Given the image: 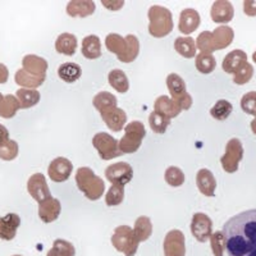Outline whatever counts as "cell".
Instances as JSON below:
<instances>
[{
  "mask_svg": "<svg viewBox=\"0 0 256 256\" xmlns=\"http://www.w3.org/2000/svg\"><path fill=\"white\" fill-rule=\"evenodd\" d=\"M222 232L226 237L228 256H256V209L230 218Z\"/></svg>",
  "mask_w": 256,
  "mask_h": 256,
  "instance_id": "1",
  "label": "cell"
},
{
  "mask_svg": "<svg viewBox=\"0 0 256 256\" xmlns=\"http://www.w3.org/2000/svg\"><path fill=\"white\" fill-rule=\"evenodd\" d=\"M76 184L80 191L84 194L88 200H99L105 192L104 180L96 176L92 169L88 166H81L76 172Z\"/></svg>",
  "mask_w": 256,
  "mask_h": 256,
  "instance_id": "2",
  "label": "cell"
},
{
  "mask_svg": "<svg viewBox=\"0 0 256 256\" xmlns=\"http://www.w3.org/2000/svg\"><path fill=\"white\" fill-rule=\"evenodd\" d=\"M148 34L152 38H166L173 31V16L168 8L162 6H152L148 8Z\"/></svg>",
  "mask_w": 256,
  "mask_h": 256,
  "instance_id": "3",
  "label": "cell"
},
{
  "mask_svg": "<svg viewBox=\"0 0 256 256\" xmlns=\"http://www.w3.org/2000/svg\"><path fill=\"white\" fill-rule=\"evenodd\" d=\"M112 244L116 251L124 254L126 256H134L140 241L134 234V230L130 226H120L114 230L112 236Z\"/></svg>",
  "mask_w": 256,
  "mask_h": 256,
  "instance_id": "4",
  "label": "cell"
},
{
  "mask_svg": "<svg viewBox=\"0 0 256 256\" xmlns=\"http://www.w3.org/2000/svg\"><path fill=\"white\" fill-rule=\"evenodd\" d=\"M146 136L145 126L140 120L130 122L124 128V136L120 140V148L123 154H134L140 148Z\"/></svg>",
  "mask_w": 256,
  "mask_h": 256,
  "instance_id": "5",
  "label": "cell"
},
{
  "mask_svg": "<svg viewBox=\"0 0 256 256\" xmlns=\"http://www.w3.org/2000/svg\"><path fill=\"white\" fill-rule=\"evenodd\" d=\"M92 145L102 160H110L123 154L120 148V141L105 132H99L92 137Z\"/></svg>",
  "mask_w": 256,
  "mask_h": 256,
  "instance_id": "6",
  "label": "cell"
},
{
  "mask_svg": "<svg viewBox=\"0 0 256 256\" xmlns=\"http://www.w3.org/2000/svg\"><path fill=\"white\" fill-rule=\"evenodd\" d=\"M244 159V146L238 138H230L226 145V152L220 158L222 168L224 172L234 173L238 170L240 163Z\"/></svg>",
  "mask_w": 256,
  "mask_h": 256,
  "instance_id": "7",
  "label": "cell"
},
{
  "mask_svg": "<svg viewBox=\"0 0 256 256\" xmlns=\"http://www.w3.org/2000/svg\"><path fill=\"white\" fill-rule=\"evenodd\" d=\"M105 178L112 184L124 186V184H130L134 178V169L128 163L118 162V163L112 164L105 169Z\"/></svg>",
  "mask_w": 256,
  "mask_h": 256,
  "instance_id": "8",
  "label": "cell"
},
{
  "mask_svg": "<svg viewBox=\"0 0 256 256\" xmlns=\"http://www.w3.org/2000/svg\"><path fill=\"white\" fill-rule=\"evenodd\" d=\"M164 256L186 255V238L180 230H172L166 233L163 244Z\"/></svg>",
  "mask_w": 256,
  "mask_h": 256,
  "instance_id": "9",
  "label": "cell"
},
{
  "mask_svg": "<svg viewBox=\"0 0 256 256\" xmlns=\"http://www.w3.org/2000/svg\"><path fill=\"white\" fill-rule=\"evenodd\" d=\"M192 236L198 242H206L212 234V220L204 212H196L191 222Z\"/></svg>",
  "mask_w": 256,
  "mask_h": 256,
  "instance_id": "10",
  "label": "cell"
},
{
  "mask_svg": "<svg viewBox=\"0 0 256 256\" xmlns=\"http://www.w3.org/2000/svg\"><path fill=\"white\" fill-rule=\"evenodd\" d=\"M27 191L34 200L40 204L46 198H52L50 188L46 184V178L42 173H35L27 180Z\"/></svg>",
  "mask_w": 256,
  "mask_h": 256,
  "instance_id": "11",
  "label": "cell"
},
{
  "mask_svg": "<svg viewBox=\"0 0 256 256\" xmlns=\"http://www.w3.org/2000/svg\"><path fill=\"white\" fill-rule=\"evenodd\" d=\"M72 172V162L63 156H58L54 160H52V163L49 164V168H48V174H49L50 180L52 182H56V184L66 182L70 177Z\"/></svg>",
  "mask_w": 256,
  "mask_h": 256,
  "instance_id": "12",
  "label": "cell"
},
{
  "mask_svg": "<svg viewBox=\"0 0 256 256\" xmlns=\"http://www.w3.org/2000/svg\"><path fill=\"white\" fill-rule=\"evenodd\" d=\"M210 16H212V22H216V24H228L234 17V8H233L230 2H227V0H216V2L212 3Z\"/></svg>",
  "mask_w": 256,
  "mask_h": 256,
  "instance_id": "13",
  "label": "cell"
},
{
  "mask_svg": "<svg viewBox=\"0 0 256 256\" xmlns=\"http://www.w3.org/2000/svg\"><path fill=\"white\" fill-rule=\"evenodd\" d=\"M201 18L196 9L186 8L184 9L180 14V22H178V30L184 35H190L195 32L198 27L200 26Z\"/></svg>",
  "mask_w": 256,
  "mask_h": 256,
  "instance_id": "14",
  "label": "cell"
},
{
  "mask_svg": "<svg viewBox=\"0 0 256 256\" xmlns=\"http://www.w3.org/2000/svg\"><path fill=\"white\" fill-rule=\"evenodd\" d=\"M20 226V218L16 212H9L6 216H0V240L12 241L17 234Z\"/></svg>",
  "mask_w": 256,
  "mask_h": 256,
  "instance_id": "15",
  "label": "cell"
},
{
  "mask_svg": "<svg viewBox=\"0 0 256 256\" xmlns=\"http://www.w3.org/2000/svg\"><path fill=\"white\" fill-rule=\"evenodd\" d=\"M62 212L60 201L56 198H49L38 204V216L44 223H52L58 219Z\"/></svg>",
  "mask_w": 256,
  "mask_h": 256,
  "instance_id": "16",
  "label": "cell"
},
{
  "mask_svg": "<svg viewBox=\"0 0 256 256\" xmlns=\"http://www.w3.org/2000/svg\"><path fill=\"white\" fill-rule=\"evenodd\" d=\"M196 184H198V191L204 196L212 198L216 195V180L209 169H200L196 174Z\"/></svg>",
  "mask_w": 256,
  "mask_h": 256,
  "instance_id": "17",
  "label": "cell"
},
{
  "mask_svg": "<svg viewBox=\"0 0 256 256\" xmlns=\"http://www.w3.org/2000/svg\"><path fill=\"white\" fill-rule=\"evenodd\" d=\"M246 63H248V54L244 50L236 49L224 56L222 67H223L224 72L228 74H234Z\"/></svg>",
  "mask_w": 256,
  "mask_h": 256,
  "instance_id": "18",
  "label": "cell"
},
{
  "mask_svg": "<svg viewBox=\"0 0 256 256\" xmlns=\"http://www.w3.org/2000/svg\"><path fill=\"white\" fill-rule=\"evenodd\" d=\"M105 124L108 126L113 132H120L124 128L126 122H127V114L123 109L113 108L110 110H106L100 114Z\"/></svg>",
  "mask_w": 256,
  "mask_h": 256,
  "instance_id": "19",
  "label": "cell"
},
{
  "mask_svg": "<svg viewBox=\"0 0 256 256\" xmlns=\"http://www.w3.org/2000/svg\"><path fill=\"white\" fill-rule=\"evenodd\" d=\"M154 110L158 112V113L163 114L166 118L172 120V118H176L180 114L182 109H180V105L166 95L159 96L154 102Z\"/></svg>",
  "mask_w": 256,
  "mask_h": 256,
  "instance_id": "20",
  "label": "cell"
},
{
  "mask_svg": "<svg viewBox=\"0 0 256 256\" xmlns=\"http://www.w3.org/2000/svg\"><path fill=\"white\" fill-rule=\"evenodd\" d=\"M22 67L26 72L35 74V76H46L49 66H48L46 59L35 56V54H28L22 59Z\"/></svg>",
  "mask_w": 256,
  "mask_h": 256,
  "instance_id": "21",
  "label": "cell"
},
{
  "mask_svg": "<svg viewBox=\"0 0 256 256\" xmlns=\"http://www.w3.org/2000/svg\"><path fill=\"white\" fill-rule=\"evenodd\" d=\"M212 40L214 50H223L232 44L234 38V31L230 26H218L212 32Z\"/></svg>",
  "mask_w": 256,
  "mask_h": 256,
  "instance_id": "22",
  "label": "cell"
},
{
  "mask_svg": "<svg viewBox=\"0 0 256 256\" xmlns=\"http://www.w3.org/2000/svg\"><path fill=\"white\" fill-rule=\"evenodd\" d=\"M95 9V3L91 0H72L67 6V14L70 17L84 18L94 14Z\"/></svg>",
  "mask_w": 256,
  "mask_h": 256,
  "instance_id": "23",
  "label": "cell"
},
{
  "mask_svg": "<svg viewBox=\"0 0 256 256\" xmlns=\"http://www.w3.org/2000/svg\"><path fill=\"white\" fill-rule=\"evenodd\" d=\"M45 80H46V76H35V74L26 72L24 68L18 70L14 76V81L18 86H20L22 88H30V90H36L38 88H40L45 82Z\"/></svg>",
  "mask_w": 256,
  "mask_h": 256,
  "instance_id": "24",
  "label": "cell"
},
{
  "mask_svg": "<svg viewBox=\"0 0 256 256\" xmlns=\"http://www.w3.org/2000/svg\"><path fill=\"white\" fill-rule=\"evenodd\" d=\"M56 50L59 54L67 56H74L77 50V38L70 32L60 34L56 40Z\"/></svg>",
  "mask_w": 256,
  "mask_h": 256,
  "instance_id": "25",
  "label": "cell"
},
{
  "mask_svg": "<svg viewBox=\"0 0 256 256\" xmlns=\"http://www.w3.org/2000/svg\"><path fill=\"white\" fill-rule=\"evenodd\" d=\"M82 56L86 59H98L102 56V42L96 35H88L82 40Z\"/></svg>",
  "mask_w": 256,
  "mask_h": 256,
  "instance_id": "26",
  "label": "cell"
},
{
  "mask_svg": "<svg viewBox=\"0 0 256 256\" xmlns=\"http://www.w3.org/2000/svg\"><path fill=\"white\" fill-rule=\"evenodd\" d=\"M92 105L100 114L113 108H118V100L113 94L108 91H100L96 94L92 99Z\"/></svg>",
  "mask_w": 256,
  "mask_h": 256,
  "instance_id": "27",
  "label": "cell"
},
{
  "mask_svg": "<svg viewBox=\"0 0 256 256\" xmlns=\"http://www.w3.org/2000/svg\"><path fill=\"white\" fill-rule=\"evenodd\" d=\"M166 88H168L169 94H170V98H172L174 102H177L178 99H180L182 96H184L187 94L186 91V84L182 80V77L177 73H170L166 77Z\"/></svg>",
  "mask_w": 256,
  "mask_h": 256,
  "instance_id": "28",
  "label": "cell"
},
{
  "mask_svg": "<svg viewBox=\"0 0 256 256\" xmlns=\"http://www.w3.org/2000/svg\"><path fill=\"white\" fill-rule=\"evenodd\" d=\"M81 74V67L77 63H72V62L60 64L58 68V76L60 77L62 81L67 82V84H73V82L78 81Z\"/></svg>",
  "mask_w": 256,
  "mask_h": 256,
  "instance_id": "29",
  "label": "cell"
},
{
  "mask_svg": "<svg viewBox=\"0 0 256 256\" xmlns=\"http://www.w3.org/2000/svg\"><path fill=\"white\" fill-rule=\"evenodd\" d=\"M105 46L109 52L116 54V58H120L124 54L126 49H127V40H126V38L120 36V34L112 32L105 38Z\"/></svg>",
  "mask_w": 256,
  "mask_h": 256,
  "instance_id": "30",
  "label": "cell"
},
{
  "mask_svg": "<svg viewBox=\"0 0 256 256\" xmlns=\"http://www.w3.org/2000/svg\"><path fill=\"white\" fill-rule=\"evenodd\" d=\"M18 102L20 104V109H30L38 104L41 95L38 90H30V88H20L16 92Z\"/></svg>",
  "mask_w": 256,
  "mask_h": 256,
  "instance_id": "31",
  "label": "cell"
},
{
  "mask_svg": "<svg viewBox=\"0 0 256 256\" xmlns=\"http://www.w3.org/2000/svg\"><path fill=\"white\" fill-rule=\"evenodd\" d=\"M134 234L140 242L148 241L152 234V223L150 218L146 216H141L134 222Z\"/></svg>",
  "mask_w": 256,
  "mask_h": 256,
  "instance_id": "32",
  "label": "cell"
},
{
  "mask_svg": "<svg viewBox=\"0 0 256 256\" xmlns=\"http://www.w3.org/2000/svg\"><path fill=\"white\" fill-rule=\"evenodd\" d=\"M108 81L112 88L120 94L127 92L130 88V82H128V77L126 76V73L122 70H113L109 72Z\"/></svg>",
  "mask_w": 256,
  "mask_h": 256,
  "instance_id": "33",
  "label": "cell"
},
{
  "mask_svg": "<svg viewBox=\"0 0 256 256\" xmlns=\"http://www.w3.org/2000/svg\"><path fill=\"white\" fill-rule=\"evenodd\" d=\"M174 49L186 59L196 56V42L192 38H177L174 41Z\"/></svg>",
  "mask_w": 256,
  "mask_h": 256,
  "instance_id": "34",
  "label": "cell"
},
{
  "mask_svg": "<svg viewBox=\"0 0 256 256\" xmlns=\"http://www.w3.org/2000/svg\"><path fill=\"white\" fill-rule=\"evenodd\" d=\"M20 109V104L18 102L17 96L8 94L4 96L2 106H0V116L6 118V120H10L17 114V112Z\"/></svg>",
  "mask_w": 256,
  "mask_h": 256,
  "instance_id": "35",
  "label": "cell"
},
{
  "mask_svg": "<svg viewBox=\"0 0 256 256\" xmlns=\"http://www.w3.org/2000/svg\"><path fill=\"white\" fill-rule=\"evenodd\" d=\"M126 40H127V49H126L124 54L118 58V60H120L122 63H132L140 54V41L134 35H127Z\"/></svg>",
  "mask_w": 256,
  "mask_h": 256,
  "instance_id": "36",
  "label": "cell"
},
{
  "mask_svg": "<svg viewBox=\"0 0 256 256\" xmlns=\"http://www.w3.org/2000/svg\"><path fill=\"white\" fill-rule=\"evenodd\" d=\"M195 66L196 70L202 74H209V73L214 72L216 67V60L212 54H208V52H200L195 56Z\"/></svg>",
  "mask_w": 256,
  "mask_h": 256,
  "instance_id": "37",
  "label": "cell"
},
{
  "mask_svg": "<svg viewBox=\"0 0 256 256\" xmlns=\"http://www.w3.org/2000/svg\"><path fill=\"white\" fill-rule=\"evenodd\" d=\"M76 248L70 241L58 238L54 241L52 248L48 251L46 256H74Z\"/></svg>",
  "mask_w": 256,
  "mask_h": 256,
  "instance_id": "38",
  "label": "cell"
},
{
  "mask_svg": "<svg viewBox=\"0 0 256 256\" xmlns=\"http://www.w3.org/2000/svg\"><path fill=\"white\" fill-rule=\"evenodd\" d=\"M170 120H169L166 116L158 113L155 110L148 116V124H150V128L152 130V132L159 134H166V128L170 124Z\"/></svg>",
  "mask_w": 256,
  "mask_h": 256,
  "instance_id": "39",
  "label": "cell"
},
{
  "mask_svg": "<svg viewBox=\"0 0 256 256\" xmlns=\"http://www.w3.org/2000/svg\"><path fill=\"white\" fill-rule=\"evenodd\" d=\"M233 110V105L228 100H218L210 109V116L216 120H226Z\"/></svg>",
  "mask_w": 256,
  "mask_h": 256,
  "instance_id": "40",
  "label": "cell"
},
{
  "mask_svg": "<svg viewBox=\"0 0 256 256\" xmlns=\"http://www.w3.org/2000/svg\"><path fill=\"white\" fill-rule=\"evenodd\" d=\"M164 180H166V184L170 187H180L184 184V173L182 172V169L178 168V166H168L164 173Z\"/></svg>",
  "mask_w": 256,
  "mask_h": 256,
  "instance_id": "41",
  "label": "cell"
},
{
  "mask_svg": "<svg viewBox=\"0 0 256 256\" xmlns=\"http://www.w3.org/2000/svg\"><path fill=\"white\" fill-rule=\"evenodd\" d=\"M124 200V186H116L112 184L105 195V204L108 206H118Z\"/></svg>",
  "mask_w": 256,
  "mask_h": 256,
  "instance_id": "42",
  "label": "cell"
},
{
  "mask_svg": "<svg viewBox=\"0 0 256 256\" xmlns=\"http://www.w3.org/2000/svg\"><path fill=\"white\" fill-rule=\"evenodd\" d=\"M18 144L14 140H9L0 145V159L6 162H12L18 156Z\"/></svg>",
  "mask_w": 256,
  "mask_h": 256,
  "instance_id": "43",
  "label": "cell"
},
{
  "mask_svg": "<svg viewBox=\"0 0 256 256\" xmlns=\"http://www.w3.org/2000/svg\"><path fill=\"white\" fill-rule=\"evenodd\" d=\"M210 246L214 256H223L226 251V237L222 230H216L210 237Z\"/></svg>",
  "mask_w": 256,
  "mask_h": 256,
  "instance_id": "44",
  "label": "cell"
},
{
  "mask_svg": "<svg viewBox=\"0 0 256 256\" xmlns=\"http://www.w3.org/2000/svg\"><path fill=\"white\" fill-rule=\"evenodd\" d=\"M233 76H234L233 77V82L236 84H248V82L251 81V78H252L254 76V67L248 62V63L244 64Z\"/></svg>",
  "mask_w": 256,
  "mask_h": 256,
  "instance_id": "45",
  "label": "cell"
},
{
  "mask_svg": "<svg viewBox=\"0 0 256 256\" xmlns=\"http://www.w3.org/2000/svg\"><path fill=\"white\" fill-rule=\"evenodd\" d=\"M212 34L210 31H202L200 35L198 36L196 40V48L200 50L201 52H208V54H212L214 46H212Z\"/></svg>",
  "mask_w": 256,
  "mask_h": 256,
  "instance_id": "46",
  "label": "cell"
},
{
  "mask_svg": "<svg viewBox=\"0 0 256 256\" xmlns=\"http://www.w3.org/2000/svg\"><path fill=\"white\" fill-rule=\"evenodd\" d=\"M241 108L246 114L256 116V91H250L242 96Z\"/></svg>",
  "mask_w": 256,
  "mask_h": 256,
  "instance_id": "47",
  "label": "cell"
},
{
  "mask_svg": "<svg viewBox=\"0 0 256 256\" xmlns=\"http://www.w3.org/2000/svg\"><path fill=\"white\" fill-rule=\"evenodd\" d=\"M244 12L248 17H256V0H244Z\"/></svg>",
  "mask_w": 256,
  "mask_h": 256,
  "instance_id": "48",
  "label": "cell"
},
{
  "mask_svg": "<svg viewBox=\"0 0 256 256\" xmlns=\"http://www.w3.org/2000/svg\"><path fill=\"white\" fill-rule=\"evenodd\" d=\"M102 4L106 9H110V10H120V9H122V6H124V2H123V0H118V2H110V0H102Z\"/></svg>",
  "mask_w": 256,
  "mask_h": 256,
  "instance_id": "49",
  "label": "cell"
},
{
  "mask_svg": "<svg viewBox=\"0 0 256 256\" xmlns=\"http://www.w3.org/2000/svg\"><path fill=\"white\" fill-rule=\"evenodd\" d=\"M9 78V70L6 64L0 63V84H6Z\"/></svg>",
  "mask_w": 256,
  "mask_h": 256,
  "instance_id": "50",
  "label": "cell"
},
{
  "mask_svg": "<svg viewBox=\"0 0 256 256\" xmlns=\"http://www.w3.org/2000/svg\"><path fill=\"white\" fill-rule=\"evenodd\" d=\"M9 140H10V138H9V131L6 130V126L0 124V145Z\"/></svg>",
  "mask_w": 256,
  "mask_h": 256,
  "instance_id": "51",
  "label": "cell"
},
{
  "mask_svg": "<svg viewBox=\"0 0 256 256\" xmlns=\"http://www.w3.org/2000/svg\"><path fill=\"white\" fill-rule=\"evenodd\" d=\"M250 127H251V131H252V134L256 136V116L252 120V122H251Z\"/></svg>",
  "mask_w": 256,
  "mask_h": 256,
  "instance_id": "52",
  "label": "cell"
},
{
  "mask_svg": "<svg viewBox=\"0 0 256 256\" xmlns=\"http://www.w3.org/2000/svg\"><path fill=\"white\" fill-rule=\"evenodd\" d=\"M3 99H4V95L2 92H0V106H2V102H3Z\"/></svg>",
  "mask_w": 256,
  "mask_h": 256,
  "instance_id": "53",
  "label": "cell"
},
{
  "mask_svg": "<svg viewBox=\"0 0 256 256\" xmlns=\"http://www.w3.org/2000/svg\"><path fill=\"white\" fill-rule=\"evenodd\" d=\"M252 60H254V63L256 64V50L254 52V54H252Z\"/></svg>",
  "mask_w": 256,
  "mask_h": 256,
  "instance_id": "54",
  "label": "cell"
},
{
  "mask_svg": "<svg viewBox=\"0 0 256 256\" xmlns=\"http://www.w3.org/2000/svg\"><path fill=\"white\" fill-rule=\"evenodd\" d=\"M13 256H22V255H13Z\"/></svg>",
  "mask_w": 256,
  "mask_h": 256,
  "instance_id": "55",
  "label": "cell"
}]
</instances>
